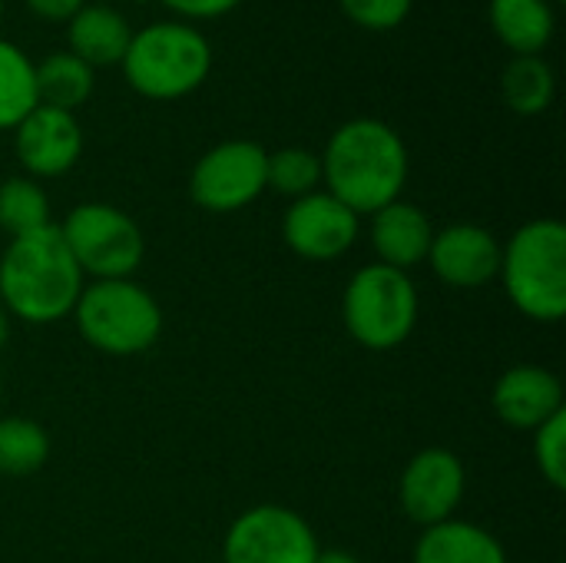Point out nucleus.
<instances>
[{"mask_svg":"<svg viewBox=\"0 0 566 563\" xmlns=\"http://www.w3.org/2000/svg\"><path fill=\"white\" fill-rule=\"evenodd\" d=\"M322 156V183L355 216H375L388 202L401 199L411 173L408 146L401 133L375 116L342 123Z\"/></svg>","mask_w":566,"mask_h":563,"instance_id":"obj_1","label":"nucleus"},{"mask_svg":"<svg viewBox=\"0 0 566 563\" xmlns=\"http://www.w3.org/2000/svg\"><path fill=\"white\" fill-rule=\"evenodd\" d=\"M86 279L76 269L60 226L17 236L0 256V305L10 319L53 325L66 319Z\"/></svg>","mask_w":566,"mask_h":563,"instance_id":"obj_2","label":"nucleus"},{"mask_svg":"<svg viewBox=\"0 0 566 563\" xmlns=\"http://www.w3.org/2000/svg\"><path fill=\"white\" fill-rule=\"evenodd\" d=\"M119 70L143 100L176 103L209 80L212 43L189 20H156L133 30Z\"/></svg>","mask_w":566,"mask_h":563,"instance_id":"obj_3","label":"nucleus"},{"mask_svg":"<svg viewBox=\"0 0 566 563\" xmlns=\"http://www.w3.org/2000/svg\"><path fill=\"white\" fill-rule=\"evenodd\" d=\"M511 305L544 325L566 315V226L531 219L501 246V272Z\"/></svg>","mask_w":566,"mask_h":563,"instance_id":"obj_4","label":"nucleus"},{"mask_svg":"<svg viewBox=\"0 0 566 563\" xmlns=\"http://www.w3.org/2000/svg\"><path fill=\"white\" fill-rule=\"evenodd\" d=\"M70 315L80 338L99 355L113 358H133L149 352L166 325L153 292L133 279L86 282Z\"/></svg>","mask_w":566,"mask_h":563,"instance_id":"obj_5","label":"nucleus"},{"mask_svg":"<svg viewBox=\"0 0 566 563\" xmlns=\"http://www.w3.org/2000/svg\"><path fill=\"white\" fill-rule=\"evenodd\" d=\"M421 299L408 272L381 262L361 265L342 295L345 332L368 352H391L405 345L418 325Z\"/></svg>","mask_w":566,"mask_h":563,"instance_id":"obj_6","label":"nucleus"},{"mask_svg":"<svg viewBox=\"0 0 566 563\" xmlns=\"http://www.w3.org/2000/svg\"><path fill=\"white\" fill-rule=\"evenodd\" d=\"M60 236L90 282L133 279L146 256V236L139 222L109 202H80L66 212Z\"/></svg>","mask_w":566,"mask_h":563,"instance_id":"obj_7","label":"nucleus"},{"mask_svg":"<svg viewBox=\"0 0 566 563\" xmlns=\"http://www.w3.org/2000/svg\"><path fill=\"white\" fill-rule=\"evenodd\" d=\"M322 554L312 524L282 504L242 511L222 541V563H315Z\"/></svg>","mask_w":566,"mask_h":563,"instance_id":"obj_8","label":"nucleus"},{"mask_svg":"<svg viewBox=\"0 0 566 563\" xmlns=\"http://www.w3.org/2000/svg\"><path fill=\"white\" fill-rule=\"evenodd\" d=\"M269 149L252 139H226L199 156L189 173V196L199 209L226 216L265 192Z\"/></svg>","mask_w":566,"mask_h":563,"instance_id":"obj_9","label":"nucleus"},{"mask_svg":"<svg viewBox=\"0 0 566 563\" xmlns=\"http://www.w3.org/2000/svg\"><path fill=\"white\" fill-rule=\"evenodd\" d=\"M358 232H361V216H355L345 202H338L325 189L292 199L282 219L285 246L308 262L342 259L358 242Z\"/></svg>","mask_w":566,"mask_h":563,"instance_id":"obj_10","label":"nucleus"},{"mask_svg":"<svg viewBox=\"0 0 566 563\" xmlns=\"http://www.w3.org/2000/svg\"><path fill=\"white\" fill-rule=\"evenodd\" d=\"M464 488L468 475L451 448H421L401 471L398 504L415 524L431 528L454 518L464 501Z\"/></svg>","mask_w":566,"mask_h":563,"instance_id":"obj_11","label":"nucleus"},{"mask_svg":"<svg viewBox=\"0 0 566 563\" xmlns=\"http://www.w3.org/2000/svg\"><path fill=\"white\" fill-rule=\"evenodd\" d=\"M13 153L30 179H56L83 156V126L76 113L36 103L13 126Z\"/></svg>","mask_w":566,"mask_h":563,"instance_id":"obj_12","label":"nucleus"},{"mask_svg":"<svg viewBox=\"0 0 566 563\" xmlns=\"http://www.w3.org/2000/svg\"><path fill=\"white\" fill-rule=\"evenodd\" d=\"M428 265L444 285L481 289L501 272V242L494 232L474 222H454L434 232L428 249Z\"/></svg>","mask_w":566,"mask_h":563,"instance_id":"obj_13","label":"nucleus"},{"mask_svg":"<svg viewBox=\"0 0 566 563\" xmlns=\"http://www.w3.org/2000/svg\"><path fill=\"white\" fill-rule=\"evenodd\" d=\"M494 415L514 431H537L544 421L566 411L564 385L544 365H514L494 385Z\"/></svg>","mask_w":566,"mask_h":563,"instance_id":"obj_14","label":"nucleus"},{"mask_svg":"<svg viewBox=\"0 0 566 563\" xmlns=\"http://www.w3.org/2000/svg\"><path fill=\"white\" fill-rule=\"evenodd\" d=\"M368 239H371V252L378 256L381 265L408 272V269L428 262L434 226L421 206L395 199L371 216Z\"/></svg>","mask_w":566,"mask_h":563,"instance_id":"obj_15","label":"nucleus"},{"mask_svg":"<svg viewBox=\"0 0 566 563\" xmlns=\"http://www.w3.org/2000/svg\"><path fill=\"white\" fill-rule=\"evenodd\" d=\"M129 37H133V27L109 3H86L66 23V50L80 56L83 63H90L93 70L119 66L129 46Z\"/></svg>","mask_w":566,"mask_h":563,"instance_id":"obj_16","label":"nucleus"},{"mask_svg":"<svg viewBox=\"0 0 566 563\" xmlns=\"http://www.w3.org/2000/svg\"><path fill=\"white\" fill-rule=\"evenodd\" d=\"M488 23L511 56H544L557 30V13L551 0H491Z\"/></svg>","mask_w":566,"mask_h":563,"instance_id":"obj_17","label":"nucleus"},{"mask_svg":"<svg viewBox=\"0 0 566 563\" xmlns=\"http://www.w3.org/2000/svg\"><path fill=\"white\" fill-rule=\"evenodd\" d=\"M415 563H507V551L488 528L451 518L421 531Z\"/></svg>","mask_w":566,"mask_h":563,"instance_id":"obj_18","label":"nucleus"},{"mask_svg":"<svg viewBox=\"0 0 566 563\" xmlns=\"http://www.w3.org/2000/svg\"><path fill=\"white\" fill-rule=\"evenodd\" d=\"M96 90V70L73 56L70 50H56L36 63V96L43 106L76 113L83 103H90Z\"/></svg>","mask_w":566,"mask_h":563,"instance_id":"obj_19","label":"nucleus"},{"mask_svg":"<svg viewBox=\"0 0 566 563\" xmlns=\"http://www.w3.org/2000/svg\"><path fill=\"white\" fill-rule=\"evenodd\" d=\"M501 96L517 116H541L557 96L554 66L544 56H511L501 73Z\"/></svg>","mask_w":566,"mask_h":563,"instance_id":"obj_20","label":"nucleus"},{"mask_svg":"<svg viewBox=\"0 0 566 563\" xmlns=\"http://www.w3.org/2000/svg\"><path fill=\"white\" fill-rule=\"evenodd\" d=\"M36 103V63L0 37V133H13Z\"/></svg>","mask_w":566,"mask_h":563,"instance_id":"obj_21","label":"nucleus"},{"mask_svg":"<svg viewBox=\"0 0 566 563\" xmlns=\"http://www.w3.org/2000/svg\"><path fill=\"white\" fill-rule=\"evenodd\" d=\"M50 458V435L33 418H0V475L27 478L36 475Z\"/></svg>","mask_w":566,"mask_h":563,"instance_id":"obj_22","label":"nucleus"},{"mask_svg":"<svg viewBox=\"0 0 566 563\" xmlns=\"http://www.w3.org/2000/svg\"><path fill=\"white\" fill-rule=\"evenodd\" d=\"M43 226H53L50 219V196L43 186L30 176H10L0 183V229L17 239L27 232H36Z\"/></svg>","mask_w":566,"mask_h":563,"instance_id":"obj_23","label":"nucleus"},{"mask_svg":"<svg viewBox=\"0 0 566 563\" xmlns=\"http://www.w3.org/2000/svg\"><path fill=\"white\" fill-rule=\"evenodd\" d=\"M322 186V156L302 146H282L269 153L265 166V189H275L285 199H302L318 192Z\"/></svg>","mask_w":566,"mask_h":563,"instance_id":"obj_24","label":"nucleus"},{"mask_svg":"<svg viewBox=\"0 0 566 563\" xmlns=\"http://www.w3.org/2000/svg\"><path fill=\"white\" fill-rule=\"evenodd\" d=\"M534 461L554 491L566 488V411L554 415L534 431Z\"/></svg>","mask_w":566,"mask_h":563,"instance_id":"obj_25","label":"nucleus"},{"mask_svg":"<svg viewBox=\"0 0 566 563\" xmlns=\"http://www.w3.org/2000/svg\"><path fill=\"white\" fill-rule=\"evenodd\" d=\"M338 7L355 27L371 33H388L411 17L415 0H338Z\"/></svg>","mask_w":566,"mask_h":563,"instance_id":"obj_26","label":"nucleus"},{"mask_svg":"<svg viewBox=\"0 0 566 563\" xmlns=\"http://www.w3.org/2000/svg\"><path fill=\"white\" fill-rule=\"evenodd\" d=\"M169 13H176V20H189V23H199V20H216V17H226L232 10H239L245 0H159Z\"/></svg>","mask_w":566,"mask_h":563,"instance_id":"obj_27","label":"nucleus"},{"mask_svg":"<svg viewBox=\"0 0 566 563\" xmlns=\"http://www.w3.org/2000/svg\"><path fill=\"white\" fill-rule=\"evenodd\" d=\"M86 3L90 0H23V7L43 23H70L76 10H83Z\"/></svg>","mask_w":566,"mask_h":563,"instance_id":"obj_28","label":"nucleus"},{"mask_svg":"<svg viewBox=\"0 0 566 563\" xmlns=\"http://www.w3.org/2000/svg\"><path fill=\"white\" fill-rule=\"evenodd\" d=\"M315 563H358V557L348 554V551H322Z\"/></svg>","mask_w":566,"mask_h":563,"instance_id":"obj_29","label":"nucleus"},{"mask_svg":"<svg viewBox=\"0 0 566 563\" xmlns=\"http://www.w3.org/2000/svg\"><path fill=\"white\" fill-rule=\"evenodd\" d=\"M7 338H10V315H7V309L0 305V352H3V345H7Z\"/></svg>","mask_w":566,"mask_h":563,"instance_id":"obj_30","label":"nucleus"},{"mask_svg":"<svg viewBox=\"0 0 566 563\" xmlns=\"http://www.w3.org/2000/svg\"><path fill=\"white\" fill-rule=\"evenodd\" d=\"M0 20H3V0H0Z\"/></svg>","mask_w":566,"mask_h":563,"instance_id":"obj_31","label":"nucleus"},{"mask_svg":"<svg viewBox=\"0 0 566 563\" xmlns=\"http://www.w3.org/2000/svg\"><path fill=\"white\" fill-rule=\"evenodd\" d=\"M551 3H564V0H551Z\"/></svg>","mask_w":566,"mask_h":563,"instance_id":"obj_32","label":"nucleus"}]
</instances>
